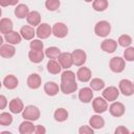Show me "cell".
I'll return each mask as SVG.
<instances>
[{
    "label": "cell",
    "mask_w": 134,
    "mask_h": 134,
    "mask_svg": "<svg viewBox=\"0 0 134 134\" xmlns=\"http://www.w3.org/2000/svg\"><path fill=\"white\" fill-rule=\"evenodd\" d=\"M60 89L64 94H71L77 89V84L75 81V74L71 70H66L61 75Z\"/></svg>",
    "instance_id": "1"
},
{
    "label": "cell",
    "mask_w": 134,
    "mask_h": 134,
    "mask_svg": "<svg viewBox=\"0 0 134 134\" xmlns=\"http://www.w3.org/2000/svg\"><path fill=\"white\" fill-rule=\"evenodd\" d=\"M22 117L24 119L30 120V121L38 120L40 117V110L38 107H36L34 105L26 106L22 111Z\"/></svg>",
    "instance_id": "2"
},
{
    "label": "cell",
    "mask_w": 134,
    "mask_h": 134,
    "mask_svg": "<svg viewBox=\"0 0 134 134\" xmlns=\"http://www.w3.org/2000/svg\"><path fill=\"white\" fill-rule=\"evenodd\" d=\"M111 31V25L108 21H98L94 26V32L98 37H107Z\"/></svg>",
    "instance_id": "3"
},
{
    "label": "cell",
    "mask_w": 134,
    "mask_h": 134,
    "mask_svg": "<svg viewBox=\"0 0 134 134\" xmlns=\"http://www.w3.org/2000/svg\"><path fill=\"white\" fill-rule=\"evenodd\" d=\"M109 67L110 69L115 72V73H119L121 71H124L125 67H126V63H125V60L120 57H114L110 60L109 62Z\"/></svg>",
    "instance_id": "4"
},
{
    "label": "cell",
    "mask_w": 134,
    "mask_h": 134,
    "mask_svg": "<svg viewBox=\"0 0 134 134\" xmlns=\"http://www.w3.org/2000/svg\"><path fill=\"white\" fill-rule=\"evenodd\" d=\"M51 32L54 37L59 38V39H62V38H65L68 34V27L66 24L62 23V22H57L53 24V26L51 27Z\"/></svg>",
    "instance_id": "5"
},
{
    "label": "cell",
    "mask_w": 134,
    "mask_h": 134,
    "mask_svg": "<svg viewBox=\"0 0 134 134\" xmlns=\"http://www.w3.org/2000/svg\"><path fill=\"white\" fill-rule=\"evenodd\" d=\"M119 91L125 95V96H131L134 93V85L130 80L124 79L119 82L118 84Z\"/></svg>",
    "instance_id": "6"
},
{
    "label": "cell",
    "mask_w": 134,
    "mask_h": 134,
    "mask_svg": "<svg viewBox=\"0 0 134 134\" xmlns=\"http://www.w3.org/2000/svg\"><path fill=\"white\" fill-rule=\"evenodd\" d=\"M92 108H93L95 113L100 114V113H104V112L107 111L108 103H107V100L104 97H99L98 96V97H95L92 100Z\"/></svg>",
    "instance_id": "7"
},
{
    "label": "cell",
    "mask_w": 134,
    "mask_h": 134,
    "mask_svg": "<svg viewBox=\"0 0 134 134\" xmlns=\"http://www.w3.org/2000/svg\"><path fill=\"white\" fill-rule=\"evenodd\" d=\"M72 61L75 66H83L87 60V54L83 49H75L71 52Z\"/></svg>",
    "instance_id": "8"
},
{
    "label": "cell",
    "mask_w": 134,
    "mask_h": 134,
    "mask_svg": "<svg viewBox=\"0 0 134 134\" xmlns=\"http://www.w3.org/2000/svg\"><path fill=\"white\" fill-rule=\"evenodd\" d=\"M125 111H126L125 105L120 102H112V104L109 107L110 114L115 117H120L121 115L125 114Z\"/></svg>",
    "instance_id": "9"
},
{
    "label": "cell",
    "mask_w": 134,
    "mask_h": 134,
    "mask_svg": "<svg viewBox=\"0 0 134 134\" xmlns=\"http://www.w3.org/2000/svg\"><path fill=\"white\" fill-rule=\"evenodd\" d=\"M51 34V26L48 23H40L36 30V35L39 39H47Z\"/></svg>",
    "instance_id": "10"
},
{
    "label": "cell",
    "mask_w": 134,
    "mask_h": 134,
    "mask_svg": "<svg viewBox=\"0 0 134 134\" xmlns=\"http://www.w3.org/2000/svg\"><path fill=\"white\" fill-rule=\"evenodd\" d=\"M58 61L61 67L64 69H69L73 65V61L70 52H61L60 55L58 57Z\"/></svg>",
    "instance_id": "11"
},
{
    "label": "cell",
    "mask_w": 134,
    "mask_h": 134,
    "mask_svg": "<svg viewBox=\"0 0 134 134\" xmlns=\"http://www.w3.org/2000/svg\"><path fill=\"white\" fill-rule=\"evenodd\" d=\"M119 95V90L114 86H109L103 91V97L107 102H114Z\"/></svg>",
    "instance_id": "12"
},
{
    "label": "cell",
    "mask_w": 134,
    "mask_h": 134,
    "mask_svg": "<svg viewBox=\"0 0 134 134\" xmlns=\"http://www.w3.org/2000/svg\"><path fill=\"white\" fill-rule=\"evenodd\" d=\"M16 48L12 44H2L0 46V55L4 59H10L15 55Z\"/></svg>",
    "instance_id": "13"
},
{
    "label": "cell",
    "mask_w": 134,
    "mask_h": 134,
    "mask_svg": "<svg viewBox=\"0 0 134 134\" xmlns=\"http://www.w3.org/2000/svg\"><path fill=\"white\" fill-rule=\"evenodd\" d=\"M100 48L102 50H104L105 52H108V53H112L116 50L117 48V42L113 39H105L102 44H100Z\"/></svg>",
    "instance_id": "14"
},
{
    "label": "cell",
    "mask_w": 134,
    "mask_h": 134,
    "mask_svg": "<svg viewBox=\"0 0 134 134\" xmlns=\"http://www.w3.org/2000/svg\"><path fill=\"white\" fill-rule=\"evenodd\" d=\"M93 98V92L90 87H84L79 91V99L82 103H89Z\"/></svg>",
    "instance_id": "15"
},
{
    "label": "cell",
    "mask_w": 134,
    "mask_h": 134,
    "mask_svg": "<svg viewBox=\"0 0 134 134\" xmlns=\"http://www.w3.org/2000/svg\"><path fill=\"white\" fill-rule=\"evenodd\" d=\"M91 76H92V73H91V70L87 67H80L77 72H76V77L79 81L81 82H89L91 80Z\"/></svg>",
    "instance_id": "16"
},
{
    "label": "cell",
    "mask_w": 134,
    "mask_h": 134,
    "mask_svg": "<svg viewBox=\"0 0 134 134\" xmlns=\"http://www.w3.org/2000/svg\"><path fill=\"white\" fill-rule=\"evenodd\" d=\"M9 107V111L14 114H18V113H21L24 109V105H23V102L20 99V98H13L8 105Z\"/></svg>",
    "instance_id": "17"
},
{
    "label": "cell",
    "mask_w": 134,
    "mask_h": 134,
    "mask_svg": "<svg viewBox=\"0 0 134 134\" xmlns=\"http://www.w3.org/2000/svg\"><path fill=\"white\" fill-rule=\"evenodd\" d=\"M26 20H27V23L30 24L31 26H38L41 23V15L37 10H31L27 14Z\"/></svg>",
    "instance_id": "18"
},
{
    "label": "cell",
    "mask_w": 134,
    "mask_h": 134,
    "mask_svg": "<svg viewBox=\"0 0 134 134\" xmlns=\"http://www.w3.org/2000/svg\"><path fill=\"white\" fill-rule=\"evenodd\" d=\"M4 39H5V41H6L8 44L16 45V44H19V43L21 42L22 37H21L20 32H17V31L12 30L10 32L4 35Z\"/></svg>",
    "instance_id": "19"
},
{
    "label": "cell",
    "mask_w": 134,
    "mask_h": 134,
    "mask_svg": "<svg viewBox=\"0 0 134 134\" xmlns=\"http://www.w3.org/2000/svg\"><path fill=\"white\" fill-rule=\"evenodd\" d=\"M27 86L30 89H38L41 86V76L38 73H31L27 77Z\"/></svg>",
    "instance_id": "20"
},
{
    "label": "cell",
    "mask_w": 134,
    "mask_h": 134,
    "mask_svg": "<svg viewBox=\"0 0 134 134\" xmlns=\"http://www.w3.org/2000/svg\"><path fill=\"white\" fill-rule=\"evenodd\" d=\"M2 84L4 85L5 88H7V89H9V90H13V89H15V88L18 87L19 81H18V79H17L15 75L8 74V75H6V76L4 77Z\"/></svg>",
    "instance_id": "21"
},
{
    "label": "cell",
    "mask_w": 134,
    "mask_h": 134,
    "mask_svg": "<svg viewBox=\"0 0 134 134\" xmlns=\"http://www.w3.org/2000/svg\"><path fill=\"white\" fill-rule=\"evenodd\" d=\"M20 35L25 40H32L36 35V30L30 25H24L20 29Z\"/></svg>",
    "instance_id": "22"
},
{
    "label": "cell",
    "mask_w": 134,
    "mask_h": 134,
    "mask_svg": "<svg viewBox=\"0 0 134 134\" xmlns=\"http://www.w3.org/2000/svg\"><path fill=\"white\" fill-rule=\"evenodd\" d=\"M35 132V126L30 120H24L19 126V133L20 134H31Z\"/></svg>",
    "instance_id": "23"
},
{
    "label": "cell",
    "mask_w": 134,
    "mask_h": 134,
    "mask_svg": "<svg viewBox=\"0 0 134 134\" xmlns=\"http://www.w3.org/2000/svg\"><path fill=\"white\" fill-rule=\"evenodd\" d=\"M14 24L13 21L8 18H2L0 20V32L3 35H6L13 30Z\"/></svg>",
    "instance_id": "24"
},
{
    "label": "cell",
    "mask_w": 134,
    "mask_h": 134,
    "mask_svg": "<svg viewBox=\"0 0 134 134\" xmlns=\"http://www.w3.org/2000/svg\"><path fill=\"white\" fill-rule=\"evenodd\" d=\"M44 51L43 50H34V49H30L29 52H28V59L30 62L32 63H41L44 59Z\"/></svg>",
    "instance_id": "25"
},
{
    "label": "cell",
    "mask_w": 134,
    "mask_h": 134,
    "mask_svg": "<svg viewBox=\"0 0 134 134\" xmlns=\"http://www.w3.org/2000/svg\"><path fill=\"white\" fill-rule=\"evenodd\" d=\"M59 85L54 82H47L44 85V92L49 96H54L59 93Z\"/></svg>",
    "instance_id": "26"
},
{
    "label": "cell",
    "mask_w": 134,
    "mask_h": 134,
    "mask_svg": "<svg viewBox=\"0 0 134 134\" xmlns=\"http://www.w3.org/2000/svg\"><path fill=\"white\" fill-rule=\"evenodd\" d=\"M89 126L92 129H102L105 126V120L100 115H92L89 119Z\"/></svg>",
    "instance_id": "27"
},
{
    "label": "cell",
    "mask_w": 134,
    "mask_h": 134,
    "mask_svg": "<svg viewBox=\"0 0 134 134\" xmlns=\"http://www.w3.org/2000/svg\"><path fill=\"white\" fill-rule=\"evenodd\" d=\"M28 13H29V8L26 4H18L17 7L15 8V15L19 19L26 18Z\"/></svg>",
    "instance_id": "28"
},
{
    "label": "cell",
    "mask_w": 134,
    "mask_h": 134,
    "mask_svg": "<svg viewBox=\"0 0 134 134\" xmlns=\"http://www.w3.org/2000/svg\"><path fill=\"white\" fill-rule=\"evenodd\" d=\"M61 65L59 64V62H57L55 60H49L47 62V70L49 73L51 74H58L61 72Z\"/></svg>",
    "instance_id": "29"
},
{
    "label": "cell",
    "mask_w": 134,
    "mask_h": 134,
    "mask_svg": "<svg viewBox=\"0 0 134 134\" xmlns=\"http://www.w3.org/2000/svg\"><path fill=\"white\" fill-rule=\"evenodd\" d=\"M53 117L57 121L59 122H62V121H65L67 118H68V111L64 108H59L54 111L53 113Z\"/></svg>",
    "instance_id": "30"
},
{
    "label": "cell",
    "mask_w": 134,
    "mask_h": 134,
    "mask_svg": "<svg viewBox=\"0 0 134 134\" xmlns=\"http://www.w3.org/2000/svg\"><path fill=\"white\" fill-rule=\"evenodd\" d=\"M60 53H61L60 48H58V47H55V46L48 47V48H46V50H45V55H46L48 59H50V60H55V59H58V57L60 55Z\"/></svg>",
    "instance_id": "31"
},
{
    "label": "cell",
    "mask_w": 134,
    "mask_h": 134,
    "mask_svg": "<svg viewBox=\"0 0 134 134\" xmlns=\"http://www.w3.org/2000/svg\"><path fill=\"white\" fill-rule=\"evenodd\" d=\"M108 0H93L92 6L96 12H104L108 7Z\"/></svg>",
    "instance_id": "32"
},
{
    "label": "cell",
    "mask_w": 134,
    "mask_h": 134,
    "mask_svg": "<svg viewBox=\"0 0 134 134\" xmlns=\"http://www.w3.org/2000/svg\"><path fill=\"white\" fill-rule=\"evenodd\" d=\"M90 88L92 90H95V91H98L100 89H103L105 87V82L98 77H94L92 80H90Z\"/></svg>",
    "instance_id": "33"
},
{
    "label": "cell",
    "mask_w": 134,
    "mask_h": 134,
    "mask_svg": "<svg viewBox=\"0 0 134 134\" xmlns=\"http://www.w3.org/2000/svg\"><path fill=\"white\" fill-rule=\"evenodd\" d=\"M13 122V116L8 112H3L0 114V125L1 126H9Z\"/></svg>",
    "instance_id": "34"
},
{
    "label": "cell",
    "mask_w": 134,
    "mask_h": 134,
    "mask_svg": "<svg viewBox=\"0 0 134 134\" xmlns=\"http://www.w3.org/2000/svg\"><path fill=\"white\" fill-rule=\"evenodd\" d=\"M117 43L122 47H128L132 44V38L129 35H121L119 36Z\"/></svg>",
    "instance_id": "35"
},
{
    "label": "cell",
    "mask_w": 134,
    "mask_h": 134,
    "mask_svg": "<svg viewBox=\"0 0 134 134\" xmlns=\"http://www.w3.org/2000/svg\"><path fill=\"white\" fill-rule=\"evenodd\" d=\"M60 0H46L45 1V7L50 10V12H54L60 7Z\"/></svg>",
    "instance_id": "36"
},
{
    "label": "cell",
    "mask_w": 134,
    "mask_h": 134,
    "mask_svg": "<svg viewBox=\"0 0 134 134\" xmlns=\"http://www.w3.org/2000/svg\"><path fill=\"white\" fill-rule=\"evenodd\" d=\"M124 58L126 59V61H129V62L134 61V47L128 46L124 51Z\"/></svg>",
    "instance_id": "37"
},
{
    "label": "cell",
    "mask_w": 134,
    "mask_h": 134,
    "mask_svg": "<svg viewBox=\"0 0 134 134\" xmlns=\"http://www.w3.org/2000/svg\"><path fill=\"white\" fill-rule=\"evenodd\" d=\"M29 47H30V49H34V50H43V47H44V44H43V42L41 41V40H39V39H34L31 42H30V44H29Z\"/></svg>",
    "instance_id": "38"
},
{
    "label": "cell",
    "mask_w": 134,
    "mask_h": 134,
    "mask_svg": "<svg viewBox=\"0 0 134 134\" xmlns=\"http://www.w3.org/2000/svg\"><path fill=\"white\" fill-rule=\"evenodd\" d=\"M94 129H92L90 126H82L79 129V133L80 134H93Z\"/></svg>",
    "instance_id": "39"
},
{
    "label": "cell",
    "mask_w": 134,
    "mask_h": 134,
    "mask_svg": "<svg viewBox=\"0 0 134 134\" xmlns=\"http://www.w3.org/2000/svg\"><path fill=\"white\" fill-rule=\"evenodd\" d=\"M19 2V0H0V5L5 7V6H10V5H16Z\"/></svg>",
    "instance_id": "40"
},
{
    "label": "cell",
    "mask_w": 134,
    "mask_h": 134,
    "mask_svg": "<svg viewBox=\"0 0 134 134\" xmlns=\"http://www.w3.org/2000/svg\"><path fill=\"white\" fill-rule=\"evenodd\" d=\"M114 133H115V134H130V131H129L126 127L119 126V127H117V128L115 129Z\"/></svg>",
    "instance_id": "41"
},
{
    "label": "cell",
    "mask_w": 134,
    "mask_h": 134,
    "mask_svg": "<svg viewBox=\"0 0 134 134\" xmlns=\"http://www.w3.org/2000/svg\"><path fill=\"white\" fill-rule=\"evenodd\" d=\"M6 106H7V99H6V97L4 95L0 94V110L5 109Z\"/></svg>",
    "instance_id": "42"
},
{
    "label": "cell",
    "mask_w": 134,
    "mask_h": 134,
    "mask_svg": "<svg viewBox=\"0 0 134 134\" xmlns=\"http://www.w3.org/2000/svg\"><path fill=\"white\" fill-rule=\"evenodd\" d=\"M35 133L36 134H44V133H46V129L41 125L35 126Z\"/></svg>",
    "instance_id": "43"
},
{
    "label": "cell",
    "mask_w": 134,
    "mask_h": 134,
    "mask_svg": "<svg viewBox=\"0 0 134 134\" xmlns=\"http://www.w3.org/2000/svg\"><path fill=\"white\" fill-rule=\"evenodd\" d=\"M2 44H3V38H2L1 36H0V46H1Z\"/></svg>",
    "instance_id": "44"
},
{
    "label": "cell",
    "mask_w": 134,
    "mask_h": 134,
    "mask_svg": "<svg viewBox=\"0 0 134 134\" xmlns=\"http://www.w3.org/2000/svg\"><path fill=\"white\" fill-rule=\"evenodd\" d=\"M84 1H85V2H87V3H89V2H92L93 0H84Z\"/></svg>",
    "instance_id": "45"
},
{
    "label": "cell",
    "mask_w": 134,
    "mask_h": 134,
    "mask_svg": "<svg viewBox=\"0 0 134 134\" xmlns=\"http://www.w3.org/2000/svg\"><path fill=\"white\" fill-rule=\"evenodd\" d=\"M1 14H2V10H1V8H0V17H1Z\"/></svg>",
    "instance_id": "46"
},
{
    "label": "cell",
    "mask_w": 134,
    "mask_h": 134,
    "mask_svg": "<svg viewBox=\"0 0 134 134\" xmlns=\"http://www.w3.org/2000/svg\"><path fill=\"white\" fill-rule=\"evenodd\" d=\"M1 86H2V83H1V82H0V88H1Z\"/></svg>",
    "instance_id": "47"
}]
</instances>
